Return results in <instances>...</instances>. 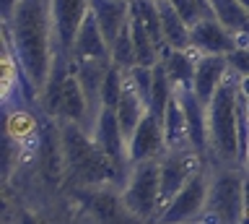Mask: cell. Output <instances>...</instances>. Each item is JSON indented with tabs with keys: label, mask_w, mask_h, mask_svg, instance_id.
Instances as JSON below:
<instances>
[{
	"label": "cell",
	"mask_w": 249,
	"mask_h": 224,
	"mask_svg": "<svg viewBox=\"0 0 249 224\" xmlns=\"http://www.w3.org/2000/svg\"><path fill=\"white\" fill-rule=\"evenodd\" d=\"M3 42L13 50L36 94L44 89L54 63V37L47 0H21L3 19Z\"/></svg>",
	"instance_id": "obj_1"
},
{
	"label": "cell",
	"mask_w": 249,
	"mask_h": 224,
	"mask_svg": "<svg viewBox=\"0 0 249 224\" xmlns=\"http://www.w3.org/2000/svg\"><path fill=\"white\" fill-rule=\"evenodd\" d=\"M60 141H62V154H65V169L81 188L91 190L124 188L127 177L99 149L89 130H83L75 122H60Z\"/></svg>",
	"instance_id": "obj_2"
},
{
	"label": "cell",
	"mask_w": 249,
	"mask_h": 224,
	"mask_svg": "<svg viewBox=\"0 0 249 224\" xmlns=\"http://www.w3.org/2000/svg\"><path fill=\"white\" fill-rule=\"evenodd\" d=\"M210 167L239 164V76L229 73L208 104Z\"/></svg>",
	"instance_id": "obj_3"
},
{
	"label": "cell",
	"mask_w": 249,
	"mask_h": 224,
	"mask_svg": "<svg viewBox=\"0 0 249 224\" xmlns=\"http://www.w3.org/2000/svg\"><path fill=\"white\" fill-rule=\"evenodd\" d=\"M244 169L239 164L210 167V190L205 206L208 224H241L244 219Z\"/></svg>",
	"instance_id": "obj_4"
},
{
	"label": "cell",
	"mask_w": 249,
	"mask_h": 224,
	"mask_svg": "<svg viewBox=\"0 0 249 224\" xmlns=\"http://www.w3.org/2000/svg\"><path fill=\"white\" fill-rule=\"evenodd\" d=\"M122 206L143 224H153L161 211V169L159 162H143L130 169V177L120 190Z\"/></svg>",
	"instance_id": "obj_5"
},
{
	"label": "cell",
	"mask_w": 249,
	"mask_h": 224,
	"mask_svg": "<svg viewBox=\"0 0 249 224\" xmlns=\"http://www.w3.org/2000/svg\"><path fill=\"white\" fill-rule=\"evenodd\" d=\"M208 190H210V164H202L192 180L171 198V204L156 216L153 224H192L205 219L208 206Z\"/></svg>",
	"instance_id": "obj_6"
},
{
	"label": "cell",
	"mask_w": 249,
	"mask_h": 224,
	"mask_svg": "<svg viewBox=\"0 0 249 224\" xmlns=\"http://www.w3.org/2000/svg\"><path fill=\"white\" fill-rule=\"evenodd\" d=\"M202 164H208V159L195 151L192 146L163 151V157L159 159V169H161V211L171 204V198L192 180V175L197 172Z\"/></svg>",
	"instance_id": "obj_7"
},
{
	"label": "cell",
	"mask_w": 249,
	"mask_h": 224,
	"mask_svg": "<svg viewBox=\"0 0 249 224\" xmlns=\"http://www.w3.org/2000/svg\"><path fill=\"white\" fill-rule=\"evenodd\" d=\"M91 13V0H50V21L54 37V55L70 60L83 21Z\"/></svg>",
	"instance_id": "obj_8"
},
{
	"label": "cell",
	"mask_w": 249,
	"mask_h": 224,
	"mask_svg": "<svg viewBox=\"0 0 249 224\" xmlns=\"http://www.w3.org/2000/svg\"><path fill=\"white\" fill-rule=\"evenodd\" d=\"M91 138L96 141L99 149L117 164V169H120L124 177H130L132 164H130V157H127V138H124V133H122L114 110L101 107V112L96 115V120H93Z\"/></svg>",
	"instance_id": "obj_9"
},
{
	"label": "cell",
	"mask_w": 249,
	"mask_h": 224,
	"mask_svg": "<svg viewBox=\"0 0 249 224\" xmlns=\"http://www.w3.org/2000/svg\"><path fill=\"white\" fill-rule=\"evenodd\" d=\"M166 151V138H163V125L153 112H148L135 133L127 141V157L130 164H143V162H159Z\"/></svg>",
	"instance_id": "obj_10"
},
{
	"label": "cell",
	"mask_w": 249,
	"mask_h": 224,
	"mask_svg": "<svg viewBox=\"0 0 249 224\" xmlns=\"http://www.w3.org/2000/svg\"><path fill=\"white\" fill-rule=\"evenodd\" d=\"M190 47L197 58L202 55H231L233 50H239V40L229 29H223L213 16L197 21L190 29Z\"/></svg>",
	"instance_id": "obj_11"
},
{
	"label": "cell",
	"mask_w": 249,
	"mask_h": 224,
	"mask_svg": "<svg viewBox=\"0 0 249 224\" xmlns=\"http://www.w3.org/2000/svg\"><path fill=\"white\" fill-rule=\"evenodd\" d=\"M187 118V133H190V146L197 154L208 159L210 164V138H208V104L200 102V97L192 89H174Z\"/></svg>",
	"instance_id": "obj_12"
},
{
	"label": "cell",
	"mask_w": 249,
	"mask_h": 224,
	"mask_svg": "<svg viewBox=\"0 0 249 224\" xmlns=\"http://www.w3.org/2000/svg\"><path fill=\"white\" fill-rule=\"evenodd\" d=\"M70 63H112V52H109V44L93 13H89V19L83 21L81 32H78V40L70 52Z\"/></svg>",
	"instance_id": "obj_13"
},
{
	"label": "cell",
	"mask_w": 249,
	"mask_h": 224,
	"mask_svg": "<svg viewBox=\"0 0 249 224\" xmlns=\"http://www.w3.org/2000/svg\"><path fill=\"white\" fill-rule=\"evenodd\" d=\"M229 73H231V65L223 55H202V58H197L192 91L200 97L202 104H210V99L215 97V91L221 89V83L229 79Z\"/></svg>",
	"instance_id": "obj_14"
},
{
	"label": "cell",
	"mask_w": 249,
	"mask_h": 224,
	"mask_svg": "<svg viewBox=\"0 0 249 224\" xmlns=\"http://www.w3.org/2000/svg\"><path fill=\"white\" fill-rule=\"evenodd\" d=\"M91 13L96 19L107 44L112 47V42L130 24V0H91Z\"/></svg>",
	"instance_id": "obj_15"
},
{
	"label": "cell",
	"mask_w": 249,
	"mask_h": 224,
	"mask_svg": "<svg viewBox=\"0 0 249 224\" xmlns=\"http://www.w3.org/2000/svg\"><path fill=\"white\" fill-rule=\"evenodd\" d=\"M210 16L239 40V47H249V11L239 0H208Z\"/></svg>",
	"instance_id": "obj_16"
},
{
	"label": "cell",
	"mask_w": 249,
	"mask_h": 224,
	"mask_svg": "<svg viewBox=\"0 0 249 224\" xmlns=\"http://www.w3.org/2000/svg\"><path fill=\"white\" fill-rule=\"evenodd\" d=\"M159 8V19H161V34H163V44L166 50H177V52H190V26L184 24V19L177 13V8L169 0H156Z\"/></svg>",
	"instance_id": "obj_17"
},
{
	"label": "cell",
	"mask_w": 249,
	"mask_h": 224,
	"mask_svg": "<svg viewBox=\"0 0 249 224\" xmlns=\"http://www.w3.org/2000/svg\"><path fill=\"white\" fill-rule=\"evenodd\" d=\"M117 120H120V128L124 138H132V133H135V128L140 125V120L148 115V104L143 102V97L138 94L135 89H132V83L127 81V76H124V91H122V99L120 104H117Z\"/></svg>",
	"instance_id": "obj_18"
},
{
	"label": "cell",
	"mask_w": 249,
	"mask_h": 224,
	"mask_svg": "<svg viewBox=\"0 0 249 224\" xmlns=\"http://www.w3.org/2000/svg\"><path fill=\"white\" fill-rule=\"evenodd\" d=\"M163 68L169 73V81L174 83V89H192L195 83V68H197V55L190 52H177L166 50L163 52Z\"/></svg>",
	"instance_id": "obj_19"
},
{
	"label": "cell",
	"mask_w": 249,
	"mask_h": 224,
	"mask_svg": "<svg viewBox=\"0 0 249 224\" xmlns=\"http://www.w3.org/2000/svg\"><path fill=\"white\" fill-rule=\"evenodd\" d=\"M161 125H163V138H166V149H187V146H190L187 118H184V110H182V104H179L177 94L171 97L166 112H163V118H161Z\"/></svg>",
	"instance_id": "obj_20"
},
{
	"label": "cell",
	"mask_w": 249,
	"mask_h": 224,
	"mask_svg": "<svg viewBox=\"0 0 249 224\" xmlns=\"http://www.w3.org/2000/svg\"><path fill=\"white\" fill-rule=\"evenodd\" d=\"M109 52H112V65H114V68H120L122 73H130L132 68L138 65V55H135V44H132L130 24L124 26V29H122V34L112 42Z\"/></svg>",
	"instance_id": "obj_21"
},
{
	"label": "cell",
	"mask_w": 249,
	"mask_h": 224,
	"mask_svg": "<svg viewBox=\"0 0 249 224\" xmlns=\"http://www.w3.org/2000/svg\"><path fill=\"white\" fill-rule=\"evenodd\" d=\"M122 91H124V73L112 65L104 76V83H101V107L117 110V104L122 99Z\"/></svg>",
	"instance_id": "obj_22"
},
{
	"label": "cell",
	"mask_w": 249,
	"mask_h": 224,
	"mask_svg": "<svg viewBox=\"0 0 249 224\" xmlns=\"http://www.w3.org/2000/svg\"><path fill=\"white\" fill-rule=\"evenodd\" d=\"M127 76V81L132 83V89L143 97L145 104H151V91H153V68H143V65H135Z\"/></svg>",
	"instance_id": "obj_23"
},
{
	"label": "cell",
	"mask_w": 249,
	"mask_h": 224,
	"mask_svg": "<svg viewBox=\"0 0 249 224\" xmlns=\"http://www.w3.org/2000/svg\"><path fill=\"white\" fill-rule=\"evenodd\" d=\"M169 3L177 8V13L184 19V24L190 26V29L197 24V21H202V19H208V16H210V13L202 8L197 0H169Z\"/></svg>",
	"instance_id": "obj_24"
},
{
	"label": "cell",
	"mask_w": 249,
	"mask_h": 224,
	"mask_svg": "<svg viewBox=\"0 0 249 224\" xmlns=\"http://www.w3.org/2000/svg\"><path fill=\"white\" fill-rule=\"evenodd\" d=\"M226 60H229L231 71L236 73L239 79H249V47L233 50L231 55H226Z\"/></svg>",
	"instance_id": "obj_25"
},
{
	"label": "cell",
	"mask_w": 249,
	"mask_h": 224,
	"mask_svg": "<svg viewBox=\"0 0 249 224\" xmlns=\"http://www.w3.org/2000/svg\"><path fill=\"white\" fill-rule=\"evenodd\" d=\"M13 224H42V222H39V216H34L31 211H18L16 219H13Z\"/></svg>",
	"instance_id": "obj_26"
},
{
	"label": "cell",
	"mask_w": 249,
	"mask_h": 224,
	"mask_svg": "<svg viewBox=\"0 0 249 224\" xmlns=\"http://www.w3.org/2000/svg\"><path fill=\"white\" fill-rule=\"evenodd\" d=\"M18 3H21V0H3V19H8V16H11V13H13V8H16Z\"/></svg>",
	"instance_id": "obj_27"
},
{
	"label": "cell",
	"mask_w": 249,
	"mask_h": 224,
	"mask_svg": "<svg viewBox=\"0 0 249 224\" xmlns=\"http://www.w3.org/2000/svg\"><path fill=\"white\" fill-rule=\"evenodd\" d=\"M239 89H241V94H244V99L249 102V79H239Z\"/></svg>",
	"instance_id": "obj_28"
},
{
	"label": "cell",
	"mask_w": 249,
	"mask_h": 224,
	"mask_svg": "<svg viewBox=\"0 0 249 224\" xmlns=\"http://www.w3.org/2000/svg\"><path fill=\"white\" fill-rule=\"evenodd\" d=\"M197 3H200V5H202V8H205L208 13H210V5H208V0H197Z\"/></svg>",
	"instance_id": "obj_29"
},
{
	"label": "cell",
	"mask_w": 249,
	"mask_h": 224,
	"mask_svg": "<svg viewBox=\"0 0 249 224\" xmlns=\"http://www.w3.org/2000/svg\"><path fill=\"white\" fill-rule=\"evenodd\" d=\"M192 224H208V222H205V219H202V222H192Z\"/></svg>",
	"instance_id": "obj_30"
},
{
	"label": "cell",
	"mask_w": 249,
	"mask_h": 224,
	"mask_svg": "<svg viewBox=\"0 0 249 224\" xmlns=\"http://www.w3.org/2000/svg\"><path fill=\"white\" fill-rule=\"evenodd\" d=\"M247 169H249V157H247Z\"/></svg>",
	"instance_id": "obj_31"
},
{
	"label": "cell",
	"mask_w": 249,
	"mask_h": 224,
	"mask_svg": "<svg viewBox=\"0 0 249 224\" xmlns=\"http://www.w3.org/2000/svg\"><path fill=\"white\" fill-rule=\"evenodd\" d=\"M47 3H50V0H47Z\"/></svg>",
	"instance_id": "obj_32"
}]
</instances>
